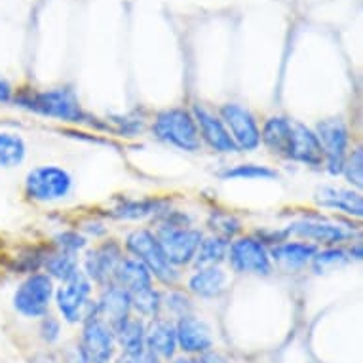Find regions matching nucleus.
<instances>
[{
    "label": "nucleus",
    "mask_w": 363,
    "mask_h": 363,
    "mask_svg": "<svg viewBox=\"0 0 363 363\" xmlns=\"http://www.w3.org/2000/svg\"><path fill=\"white\" fill-rule=\"evenodd\" d=\"M289 238L303 240L315 247H335V245H346L359 238V230L356 226L346 225L340 220L323 219V217H303V219L291 220L286 226Z\"/></svg>",
    "instance_id": "nucleus-6"
},
{
    "label": "nucleus",
    "mask_w": 363,
    "mask_h": 363,
    "mask_svg": "<svg viewBox=\"0 0 363 363\" xmlns=\"http://www.w3.org/2000/svg\"><path fill=\"white\" fill-rule=\"evenodd\" d=\"M293 122L287 114H270L261 124V147L280 160L289 162L293 143Z\"/></svg>",
    "instance_id": "nucleus-17"
},
{
    "label": "nucleus",
    "mask_w": 363,
    "mask_h": 363,
    "mask_svg": "<svg viewBox=\"0 0 363 363\" xmlns=\"http://www.w3.org/2000/svg\"><path fill=\"white\" fill-rule=\"evenodd\" d=\"M55 281L46 272H33L23 276L12 293V310L23 320H40L54 304Z\"/></svg>",
    "instance_id": "nucleus-5"
},
{
    "label": "nucleus",
    "mask_w": 363,
    "mask_h": 363,
    "mask_svg": "<svg viewBox=\"0 0 363 363\" xmlns=\"http://www.w3.org/2000/svg\"><path fill=\"white\" fill-rule=\"evenodd\" d=\"M94 289L96 287L84 276L82 270L71 280L55 286L54 304L61 320L69 325H80L96 310Z\"/></svg>",
    "instance_id": "nucleus-7"
},
{
    "label": "nucleus",
    "mask_w": 363,
    "mask_h": 363,
    "mask_svg": "<svg viewBox=\"0 0 363 363\" xmlns=\"http://www.w3.org/2000/svg\"><path fill=\"white\" fill-rule=\"evenodd\" d=\"M29 363H60V362H57L54 356H50V354H35V356L30 357Z\"/></svg>",
    "instance_id": "nucleus-42"
},
{
    "label": "nucleus",
    "mask_w": 363,
    "mask_h": 363,
    "mask_svg": "<svg viewBox=\"0 0 363 363\" xmlns=\"http://www.w3.org/2000/svg\"><path fill=\"white\" fill-rule=\"evenodd\" d=\"M116 346L120 348V354H138V352L147 350L145 348V337H147V322L141 320L139 315L131 314L125 320L113 325Z\"/></svg>",
    "instance_id": "nucleus-25"
},
{
    "label": "nucleus",
    "mask_w": 363,
    "mask_h": 363,
    "mask_svg": "<svg viewBox=\"0 0 363 363\" xmlns=\"http://www.w3.org/2000/svg\"><path fill=\"white\" fill-rule=\"evenodd\" d=\"M103 122H105V131H111L118 138H138L147 128V120L139 113L111 114L107 118H103Z\"/></svg>",
    "instance_id": "nucleus-34"
},
{
    "label": "nucleus",
    "mask_w": 363,
    "mask_h": 363,
    "mask_svg": "<svg viewBox=\"0 0 363 363\" xmlns=\"http://www.w3.org/2000/svg\"><path fill=\"white\" fill-rule=\"evenodd\" d=\"M191 113L196 122L202 147H208L215 155H240L217 111L203 103H194L191 107Z\"/></svg>",
    "instance_id": "nucleus-14"
},
{
    "label": "nucleus",
    "mask_w": 363,
    "mask_h": 363,
    "mask_svg": "<svg viewBox=\"0 0 363 363\" xmlns=\"http://www.w3.org/2000/svg\"><path fill=\"white\" fill-rule=\"evenodd\" d=\"M217 114L230 133L238 152H255L261 149V124L250 107L236 101H226L219 105Z\"/></svg>",
    "instance_id": "nucleus-12"
},
{
    "label": "nucleus",
    "mask_w": 363,
    "mask_h": 363,
    "mask_svg": "<svg viewBox=\"0 0 363 363\" xmlns=\"http://www.w3.org/2000/svg\"><path fill=\"white\" fill-rule=\"evenodd\" d=\"M96 312L99 318L113 328L118 322L125 320L131 315V297L130 293L122 289L116 284H108V286L99 289V295L96 297Z\"/></svg>",
    "instance_id": "nucleus-23"
},
{
    "label": "nucleus",
    "mask_w": 363,
    "mask_h": 363,
    "mask_svg": "<svg viewBox=\"0 0 363 363\" xmlns=\"http://www.w3.org/2000/svg\"><path fill=\"white\" fill-rule=\"evenodd\" d=\"M145 348L164 362H172L179 356L177 333H175V322L166 315H158L155 320L147 322V337H145Z\"/></svg>",
    "instance_id": "nucleus-20"
},
{
    "label": "nucleus",
    "mask_w": 363,
    "mask_h": 363,
    "mask_svg": "<svg viewBox=\"0 0 363 363\" xmlns=\"http://www.w3.org/2000/svg\"><path fill=\"white\" fill-rule=\"evenodd\" d=\"M13 94H16V86L12 84V80L4 74H0V107L12 105Z\"/></svg>",
    "instance_id": "nucleus-39"
},
{
    "label": "nucleus",
    "mask_w": 363,
    "mask_h": 363,
    "mask_svg": "<svg viewBox=\"0 0 363 363\" xmlns=\"http://www.w3.org/2000/svg\"><path fill=\"white\" fill-rule=\"evenodd\" d=\"M122 245H124L125 255L143 262L150 276L155 278L156 286L169 289V287H177L181 284V270H177L167 261L166 253L162 251L152 228L149 226L131 228L130 233L125 234Z\"/></svg>",
    "instance_id": "nucleus-2"
},
{
    "label": "nucleus",
    "mask_w": 363,
    "mask_h": 363,
    "mask_svg": "<svg viewBox=\"0 0 363 363\" xmlns=\"http://www.w3.org/2000/svg\"><path fill=\"white\" fill-rule=\"evenodd\" d=\"M350 257L346 251V245H335V247H318V251L310 261V270L315 276L328 274V272H335L337 268H342L346 264H350Z\"/></svg>",
    "instance_id": "nucleus-29"
},
{
    "label": "nucleus",
    "mask_w": 363,
    "mask_h": 363,
    "mask_svg": "<svg viewBox=\"0 0 363 363\" xmlns=\"http://www.w3.org/2000/svg\"><path fill=\"white\" fill-rule=\"evenodd\" d=\"M340 177H345L348 186L362 191L363 189V149L362 143L352 145L350 152L346 156L345 166H342V173Z\"/></svg>",
    "instance_id": "nucleus-35"
},
{
    "label": "nucleus",
    "mask_w": 363,
    "mask_h": 363,
    "mask_svg": "<svg viewBox=\"0 0 363 363\" xmlns=\"http://www.w3.org/2000/svg\"><path fill=\"white\" fill-rule=\"evenodd\" d=\"M149 128L156 141H160L162 145H167L175 150H181L186 155H196L203 149L191 108H162V111L155 113Z\"/></svg>",
    "instance_id": "nucleus-3"
},
{
    "label": "nucleus",
    "mask_w": 363,
    "mask_h": 363,
    "mask_svg": "<svg viewBox=\"0 0 363 363\" xmlns=\"http://www.w3.org/2000/svg\"><path fill=\"white\" fill-rule=\"evenodd\" d=\"M289 162L301 164L312 172H323L322 145L318 141L314 128H310L301 120L293 122V143Z\"/></svg>",
    "instance_id": "nucleus-19"
},
{
    "label": "nucleus",
    "mask_w": 363,
    "mask_h": 363,
    "mask_svg": "<svg viewBox=\"0 0 363 363\" xmlns=\"http://www.w3.org/2000/svg\"><path fill=\"white\" fill-rule=\"evenodd\" d=\"M206 226H208L209 234L228 240V242L238 238L240 234H242V220H240V217H236L233 211H226V209L209 211Z\"/></svg>",
    "instance_id": "nucleus-33"
},
{
    "label": "nucleus",
    "mask_w": 363,
    "mask_h": 363,
    "mask_svg": "<svg viewBox=\"0 0 363 363\" xmlns=\"http://www.w3.org/2000/svg\"><path fill=\"white\" fill-rule=\"evenodd\" d=\"M228 240L213 236V234H203L202 242L198 245L196 255L192 261V268H208V267H223L226 262L228 253Z\"/></svg>",
    "instance_id": "nucleus-27"
},
{
    "label": "nucleus",
    "mask_w": 363,
    "mask_h": 363,
    "mask_svg": "<svg viewBox=\"0 0 363 363\" xmlns=\"http://www.w3.org/2000/svg\"><path fill=\"white\" fill-rule=\"evenodd\" d=\"M219 177L223 181H274L278 179V172L270 166L242 162V164H234L223 169Z\"/></svg>",
    "instance_id": "nucleus-31"
},
{
    "label": "nucleus",
    "mask_w": 363,
    "mask_h": 363,
    "mask_svg": "<svg viewBox=\"0 0 363 363\" xmlns=\"http://www.w3.org/2000/svg\"><path fill=\"white\" fill-rule=\"evenodd\" d=\"M318 141L322 145L323 172L329 177H340L342 166L352 149V131L342 116H328L314 125Z\"/></svg>",
    "instance_id": "nucleus-8"
},
{
    "label": "nucleus",
    "mask_w": 363,
    "mask_h": 363,
    "mask_svg": "<svg viewBox=\"0 0 363 363\" xmlns=\"http://www.w3.org/2000/svg\"><path fill=\"white\" fill-rule=\"evenodd\" d=\"M167 198H124L108 209V217L120 223H138V220L155 219L162 209L169 206Z\"/></svg>",
    "instance_id": "nucleus-21"
},
{
    "label": "nucleus",
    "mask_w": 363,
    "mask_h": 363,
    "mask_svg": "<svg viewBox=\"0 0 363 363\" xmlns=\"http://www.w3.org/2000/svg\"><path fill=\"white\" fill-rule=\"evenodd\" d=\"M169 363H200L198 362V357H192V356H175Z\"/></svg>",
    "instance_id": "nucleus-43"
},
{
    "label": "nucleus",
    "mask_w": 363,
    "mask_h": 363,
    "mask_svg": "<svg viewBox=\"0 0 363 363\" xmlns=\"http://www.w3.org/2000/svg\"><path fill=\"white\" fill-rule=\"evenodd\" d=\"M42 272H46L54 281L63 284L80 272V257L57 250L48 251L44 264H42Z\"/></svg>",
    "instance_id": "nucleus-28"
},
{
    "label": "nucleus",
    "mask_w": 363,
    "mask_h": 363,
    "mask_svg": "<svg viewBox=\"0 0 363 363\" xmlns=\"http://www.w3.org/2000/svg\"><path fill=\"white\" fill-rule=\"evenodd\" d=\"M318 251V247L303 240L289 238L281 244L270 247V259L272 264L286 272H301L310 267L312 257Z\"/></svg>",
    "instance_id": "nucleus-22"
},
{
    "label": "nucleus",
    "mask_w": 363,
    "mask_h": 363,
    "mask_svg": "<svg viewBox=\"0 0 363 363\" xmlns=\"http://www.w3.org/2000/svg\"><path fill=\"white\" fill-rule=\"evenodd\" d=\"M63 363H86L78 342H72V345L65 346V350H63Z\"/></svg>",
    "instance_id": "nucleus-40"
},
{
    "label": "nucleus",
    "mask_w": 363,
    "mask_h": 363,
    "mask_svg": "<svg viewBox=\"0 0 363 363\" xmlns=\"http://www.w3.org/2000/svg\"><path fill=\"white\" fill-rule=\"evenodd\" d=\"M61 333H63V323L57 315L46 314L38 320V339L46 346H54L61 340Z\"/></svg>",
    "instance_id": "nucleus-37"
},
{
    "label": "nucleus",
    "mask_w": 363,
    "mask_h": 363,
    "mask_svg": "<svg viewBox=\"0 0 363 363\" xmlns=\"http://www.w3.org/2000/svg\"><path fill=\"white\" fill-rule=\"evenodd\" d=\"M177 348L183 356L198 357L203 352L215 348L213 331L209 323L196 314H186L175 320Z\"/></svg>",
    "instance_id": "nucleus-15"
},
{
    "label": "nucleus",
    "mask_w": 363,
    "mask_h": 363,
    "mask_svg": "<svg viewBox=\"0 0 363 363\" xmlns=\"http://www.w3.org/2000/svg\"><path fill=\"white\" fill-rule=\"evenodd\" d=\"M86 363H113L116 357V339L113 328L94 310L80 323V339L77 340Z\"/></svg>",
    "instance_id": "nucleus-13"
},
{
    "label": "nucleus",
    "mask_w": 363,
    "mask_h": 363,
    "mask_svg": "<svg viewBox=\"0 0 363 363\" xmlns=\"http://www.w3.org/2000/svg\"><path fill=\"white\" fill-rule=\"evenodd\" d=\"M230 274L225 267L192 268L185 281V289L192 298L200 301H215L220 298L228 289Z\"/></svg>",
    "instance_id": "nucleus-16"
},
{
    "label": "nucleus",
    "mask_w": 363,
    "mask_h": 363,
    "mask_svg": "<svg viewBox=\"0 0 363 363\" xmlns=\"http://www.w3.org/2000/svg\"><path fill=\"white\" fill-rule=\"evenodd\" d=\"M186 314H194V298L183 287L162 289V315L172 318L173 322Z\"/></svg>",
    "instance_id": "nucleus-30"
},
{
    "label": "nucleus",
    "mask_w": 363,
    "mask_h": 363,
    "mask_svg": "<svg viewBox=\"0 0 363 363\" xmlns=\"http://www.w3.org/2000/svg\"><path fill=\"white\" fill-rule=\"evenodd\" d=\"M113 363H162L156 356H152L149 350L138 352V354H118Z\"/></svg>",
    "instance_id": "nucleus-38"
},
{
    "label": "nucleus",
    "mask_w": 363,
    "mask_h": 363,
    "mask_svg": "<svg viewBox=\"0 0 363 363\" xmlns=\"http://www.w3.org/2000/svg\"><path fill=\"white\" fill-rule=\"evenodd\" d=\"M226 264L230 272L238 276H259L267 278L274 272V264L270 259V247L262 244L255 234H240L230 240Z\"/></svg>",
    "instance_id": "nucleus-9"
},
{
    "label": "nucleus",
    "mask_w": 363,
    "mask_h": 363,
    "mask_svg": "<svg viewBox=\"0 0 363 363\" xmlns=\"http://www.w3.org/2000/svg\"><path fill=\"white\" fill-rule=\"evenodd\" d=\"M314 202L318 208L331 209V211L346 215L350 219H362L363 217L362 191H356L352 186H320L314 194Z\"/></svg>",
    "instance_id": "nucleus-18"
},
{
    "label": "nucleus",
    "mask_w": 363,
    "mask_h": 363,
    "mask_svg": "<svg viewBox=\"0 0 363 363\" xmlns=\"http://www.w3.org/2000/svg\"><path fill=\"white\" fill-rule=\"evenodd\" d=\"M198 362L200 363H230L225 354H220V352L215 350V348H211V350L200 354V356H198Z\"/></svg>",
    "instance_id": "nucleus-41"
},
{
    "label": "nucleus",
    "mask_w": 363,
    "mask_h": 363,
    "mask_svg": "<svg viewBox=\"0 0 363 363\" xmlns=\"http://www.w3.org/2000/svg\"><path fill=\"white\" fill-rule=\"evenodd\" d=\"M124 255L125 251L122 242L114 238H103L96 245H89L88 250L84 251L80 270L94 284V287L101 289L113 284V276Z\"/></svg>",
    "instance_id": "nucleus-11"
},
{
    "label": "nucleus",
    "mask_w": 363,
    "mask_h": 363,
    "mask_svg": "<svg viewBox=\"0 0 363 363\" xmlns=\"http://www.w3.org/2000/svg\"><path fill=\"white\" fill-rule=\"evenodd\" d=\"M74 191L72 173L57 164H40L27 169L21 183V194L25 202L35 206L60 203Z\"/></svg>",
    "instance_id": "nucleus-4"
},
{
    "label": "nucleus",
    "mask_w": 363,
    "mask_h": 363,
    "mask_svg": "<svg viewBox=\"0 0 363 363\" xmlns=\"http://www.w3.org/2000/svg\"><path fill=\"white\" fill-rule=\"evenodd\" d=\"M131 312L139 315L145 322H150L162 315V289L160 287H147L143 291L131 293Z\"/></svg>",
    "instance_id": "nucleus-32"
},
{
    "label": "nucleus",
    "mask_w": 363,
    "mask_h": 363,
    "mask_svg": "<svg viewBox=\"0 0 363 363\" xmlns=\"http://www.w3.org/2000/svg\"><path fill=\"white\" fill-rule=\"evenodd\" d=\"M52 245L57 251H65L71 255H82L89 247V240L78 228H69V230H61L55 234Z\"/></svg>",
    "instance_id": "nucleus-36"
},
{
    "label": "nucleus",
    "mask_w": 363,
    "mask_h": 363,
    "mask_svg": "<svg viewBox=\"0 0 363 363\" xmlns=\"http://www.w3.org/2000/svg\"><path fill=\"white\" fill-rule=\"evenodd\" d=\"M29 155V145L18 130H0V172H10L23 166Z\"/></svg>",
    "instance_id": "nucleus-26"
},
{
    "label": "nucleus",
    "mask_w": 363,
    "mask_h": 363,
    "mask_svg": "<svg viewBox=\"0 0 363 363\" xmlns=\"http://www.w3.org/2000/svg\"><path fill=\"white\" fill-rule=\"evenodd\" d=\"M152 233H155L162 251L166 253L167 261L172 262L177 270L191 267L194 255H196L198 245L203 238L202 230L194 225L181 226L158 223V225H152Z\"/></svg>",
    "instance_id": "nucleus-10"
},
{
    "label": "nucleus",
    "mask_w": 363,
    "mask_h": 363,
    "mask_svg": "<svg viewBox=\"0 0 363 363\" xmlns=\"http://www.w3.org/2000/svg\"><path fill=\"white\" fill-rule=\"evenodd\" d=\"M113 284L120 286L122 289L130 293L143 291L147 287L156 286L155 278L150 276L143 262H139L138 259H133L130 255H124V259L120 261L118 268L113 276Z\"/></svg>",
    "instance_id": "nucleus-24"
},
{
    "label": "nucleus",
    "mask_w": 363,
    "mask_h": 363,
    "mask_svg": "<svg viewBox=\"0 0 363 363\" xmlns=\"http://www.w3.org/2000/svg\"><path fill=\"white\" fill-rule=\"evenodd\" d=\"M12 105L19 111L35 114L40 118H50L61 124L88 125L94 130L105 131L103 118L89 114L80 103V97L71 86L55 88H16Z\"/></svg>",
    "instance_id": "nucleus-1"
}]
</instances>
